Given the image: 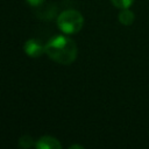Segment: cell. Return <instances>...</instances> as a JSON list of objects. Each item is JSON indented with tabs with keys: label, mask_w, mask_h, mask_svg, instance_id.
Wrapping results in <instances>:
<instances>
[{
	"label": "cell",
	"mask_w": 149,
	"mask_h": 149,
	"mask_svg": "<svg viewBox=\"0 0 149 149\" xmlns=\"http://www.w3.org/2000/svg\"><path fill=\"white\" fill-rule=\"evenodd\" d=\"M45 54L54 62L62 65H69L76 61L78 49L76 42L66 36V34L56 35L47 42Z\"/></svg>",
	"instance_id": "obj_1"
},
{
	"label": "cell",
	"mask_w": 149,
	"mask_h": 149,
	"mask_svg": "<svg viewBox=\"0 0 149 149\" xmlns=\"http://www.w3.org/2000/svg\"><path fill=\"white\" fill-rule=\"evenodd\" d=\"M57 27L66 35L77 34L84 26V16L76 9H65L57 16Z\"/></svg>",
	"instance_id": "obj_2"
},
{
	"label": "cell",
	"mask_w": 149,
	"mask_h": 149,
	"mask_svg": "<svg viewBox=\"0 0 149 149\" xmlns=\"http://www.w3.org/2000/svg\"><path fill=\"white\" fill-rule=\"evenodd\" d=\"M23 51L27 56L31 58H37L45 54V44H42L40 40L29 38L23 44Z\"/></svg>",
	"instance_id": "obj_3"
},
{
	"label": "cell",
	"mask_w": 149,
	"mask_h": 149,
	"mask_svg": "<svg viewBox=\"0 0 149 149\" xmlns=\"http://www.w3.org/2000/svg\"><path fill=\"white\" fill-rule=\"evenodd\" d=\"M35 148L37 149H61L62 143L56 137L44 135V136H41L35 142Z\"/></svg>",
	"instance_id": "obj_4"
},
{
	"label": "cell",
	"mask_w": 149,
	"mask_h": 149,
	"mask_svg": "<svg viewBox=\"0 0 149 149\" xmlns=\"http://www.w3.org/2000/svg\"><path fill=\"white\" fill-rule=\"evenodd\" d=\"M118 19H119V22L121 24L130 26L134 22V20H135V14L129 8H123V9L120 10V13L118 15Z\"/></svg>",
	"instance_id": "obj_5"
},
{
	"label": "cell",
	"mask_w": 149,
	"mask_h": 149,
	"mask_svg": "<svg viewBox=\"0 0 149 149\" xmlns=\"http://www.w3.org/2000/svg\"><path fill=\"white\" fill-rule=\"evenodd\" d=\"M19 146L23 149H27V148H31V147H35V142L33 140L31 136L29 135H22L20 139H19Z\"/></svg>",
	"instance_id": "obj_6"
},
{
	"label": "cell",
	"mask_w": 149,
	"mask_h": 149,
	"mask_svg": "<svg viewBox=\"0 0 149 149\" xmlns=\"http://www.w3.org/2000/svg\"><path fill=\"white\" fill-rule=\"evenodd\" d=\"M111 1H112V3H113L116 8H119V9L129 8V7L133 5V2H134V0H111Z\"/></svg>",
	"instance_id": "obj_7"
},
{
	"label": "cell",
	"mask_w": 149,
	"mask_h": 149,
	"mask_svg": "<svg viewBox=\"0 0 149 149\" xmlns=\"http://www.w3.org/2000/svg\"><path fill=\"white\" fill-rule=\"evenodd\" d=\"M27 1V3H29L30 6H33V7H36V6H40V5H42L45 0H26Z\"/></svg>",
	"instance_id": "obj_8"
},
{
	"label": "cell",
	"mask_w": 149,
	"mask_h": 149,
	"mask_svg": "<svg viewBox=\"0 0 149 149\" xmlns=\"http://www.w3.org/2000/svg\"><path fill=\"white\" fill-rule=\"evenodd\" d=\"M69 148H70V149H73V148H79V149H84V147H83V146H79V144H72V146H70Z\"/></svg>",
	"instance_id": "obj_9"
}]
</instances>
